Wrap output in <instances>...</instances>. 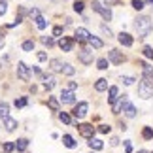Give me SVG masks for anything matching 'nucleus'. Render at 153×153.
Masks as SVG:
<instances>
[{"mask_svg": "<svg viewBox=\"0 0 153 153\" xmlns=\"http://www.w3.org/2000/svg\"><path fill=\"white\" fill-rule=\"evenodd\" d=\"M151 19L149 17H146V15H142V17H138L136 21H134V30L138 32V36L140 38H146L148 34L151 32Z\"/></svg>", "mask_w": 153, "mask_h": 153, "instance_id": "nucleus-1", "label": "nucleus"}, {"mask_svg": "<svg viewBox=\"0 0 153 153\" xmlns=\"http://www.w3.org/2000/svg\"><path fill=\"white\" fill-rule=\"evenodd\" d=\"M138 97H142V98H151L153 97V85L148 79H142L138 83Z\"/></svg>", "mask_w": 153, "mask_h": 153, "instance_id": "nucleus-2", "label": "nucleus"}, {"mask_svg": "<svg viewBox=\"0 0 153 153\" xmlns=\"http://www.w3.org/2000/svg\"><path fill=\"white\" fill-rule=\"evenodd\" d=\"M93 10L97 11V13H100L102 17H104V21H110L111 19V11H110V8H104V6L100 4V2H93Z\"/></svg>", "mask_w": 153, "mask_h": 153, "instance_id": "nucleus-3", "label": "nucleus"}, {"mask_svg": "<svg viewBox=\"0 0 153 153\" xmlns=\"http://www.w3.org/2000/svg\"><path fill=\"white\" fill-rule=\"evenodd\" d=\"M78 131L81 136H85V138H93V134H95V127L89 125V123H81V125H78Z\"/></svg>", "mask_w": 153, "mask_h": 153, "instance_id": "nucleus-4", "label": "nucleus"}, {"mask_svg": "<svg viewBox=\"0 0 153 153\" xmlns=\"http://www.w3.org/2000/svg\"><path fill=\"white\" fill-rule=\"evenodd\" d=\"M17 76L23 79V81H28L30 79V70L25 62H17Z\"/></svg>", "mask_w": 153, "mask_h": 153, "instance_id": "nucleus-5", "label": "nucleus"}, {"mask_svg": "<svg viewBox=\"0 0 153 153\" xmlns=\"http://www.w3.org/2000/svg\"><path fill=\"white\" fill-rule=\"evenodd\" d=\"M87 110H89V104H87V102H79V104L72 110V115L78 117V119H81V117L87 115Z\"/></svg>", "mask_w": 153, "mask_h": 153, "instance_id": "nucleus-6", "label": "nucleus"}, {"mask_svg": "<svg viewBox=\"0 0 153 153\" xmlns=\"http://www.w3.org/2000/svg\"><path fill=\"white\" fill-rule=\"evenodd\" d=\"M79 61L83 62V64H91L93 62V51L89 48H81V51H79Z\"/></svg>", "mask_w": 153, "mask_h": 153, "instance_id": "nucleus-7", "label": "nucleus"}, {"mask_svg": "<svg viewBox=\"0 0 153 153\" xmlns=\"http://www.w3.org/2000/svg\"><path fill=\"white\" fill-rule=\"evenodd\" d=\"M91 38V32L87 28H76V40L78 42H89Z\"/></svg>", "mask_w": 153, "mask_h": 153, "instance_id": "nucleus-8", "label": "nucleus"}, {"mask_svg": "<svg viewBox=\"0 0 153 153\" xmlns=\"http://www.w3.org/2000/svg\"><path fill=\"white\" fill-rule=\"evenodd\" d=\"M108 61H110V62H114V64H121L123 61H125V57H123L117 49H111V51H110V55H108Z\"/></svg>", "mask_w": 153, "mask_h": 153, "instance_id": "nucleus-9", "label": "nucleus"}, {"mask_svg": "<svg viewBox=\"0 0 153 153\" xmlns=\"http://www.w3.org/2000/svg\"><path fill=\"white\" fill-rule=\"evenodd\" d=\"M117 38H119V44H121V45H125V48H131L132 42H134L132 36H131V34H127V32H121Z\"/></svg>", "mask_w": 153, "mask_h": 153, "instance_id": "nucleus-10", "label": "nucleus"}, {"mask_svg": "<svg viewBox=\"0 0 153 153\" xmlns=\"http://www.w3.org/2000/svg\"><path fill=\"white\" fill-rule=\"evenodd\" d=\"M74 45V40L72 38H61V42H59V48H61L62 51H70Z\"/></svg>", "mask_w": 153, "mask_h": 153, "instance_id": "nucleus-11", "label": "nucleus"}, {"mask_svg": "<svg viewBox=\"0 0 153 153\" xmlns=\"http://www.w3.org/2000/svg\"><path fill=\"white\" fill-rule=\"evenodd\" d=\"M123 114H125L127 117H134V115H136V108H134V106L127 100L125 104H123Z\"/></svg>", "mask_w": 153, "mask_h": 153, "instance_id": "nucleus-12", "label": "nucleus"}, {"mask_svg": "<svg viewBox=\"0 0 153 153\" xmlns=\"http://www.w3.org/2000/svg\"><path fill=\"white\" fill-rule=\"evenodd\" d=\"M42 79H44V83H42L44 89H48V91H51L53 87L57 85V81H55V78H53V76H44Z\"/></svg>", "mask_w": 153, "mask_h": 153, "instance_id": "nucleus-13", "label": "nucleus"}, {"mask_svg": "<svg viewBox=\"0 0 153 153\" xmlns=\"http://www.w3.org/2000/svg\"><path fill=\"white\" fill-rule=\"evenodd\" d=\"M61 102H64V104H72L74 102V91H62L61 93Z\"/></svg>", "mask_w": 153, "mask_h": 153, "instance_id": "nucleus-14", "label": "nucleus"}, {"mask_svg": "<svg viewBox=\"0 0 153 153\" xmlns=\"http://www.w3.org/2000/svg\"><path fill=\"white\" fill-rule=\"evenodd\" d=\"M27 148H28V140H27V138H19V140L15 142V149H17V151H25Z\"/></svg>", "mask_w": 153, "mask_h": 153, "instance_id": "nucleus-15", "label": "nucleus"}, {"mask_svg": "<svg viewBox=\"0 0 153 153\" xmlns=\"http://www.w3.org/2000/svg\"><path fill=\"white\" fill-rule=\"evenodd\" d=\"M89 148L91 149H102L104 148V142H102V140H98V138H91L89 140Z\"/></svg>", "mask_w": 153, "mask_h": 153, "instance_id": "nucleus-16", "label": "nucleus"}, {"mask_svg": "<svg viewBox=\"0 0 153 153\" xmlns=\"http://www.w3.org/2000/svg\"><path fill=\"white\" fill-rule=\"evenodd\" d=\"M10 114V106L6 104V102H0V119H8V115Z\"/></svg>", "mask_w": 153, "mask_h": 153, "instance_id": "nucleus-17", "label": "nucleus"}, {"mask_svg": "<svg viewBox=\"0 0 153 153\" xmlns=\"http://www.w3.org/2000/svg\"><path fill=\"white\" fill-rule=\"evenodd\" d=\"M117 93H119V89H117V87L114 85V87H110V91H108V102L110 104H115V98H117Z\"/></svg>", "mask_w": 153, "mask_h": 153, "instance_id": "nucleus-18", "label": "nucleus"}, {"mask_svg": "<svg viewBox=\"0 0 153 153\" xmlns=\"http://www.w3.org/2000/svg\"><path fill=\"white\" fill-rule=\"evenodd\" d=\"M48 106H49L53 111H59V110H61V104H59V100H57L55 97H49L48 98Z\"/></svg>", "mask_w": 153, "mask_h": 153, "instance_id": "nucleus-19", "label": "nucleus"}, {"mask_svg": "<svg viewBox=\"0 0 153 153\" xmlns=\"http://www.w3.org/2000/svg\"><path fill=\"white\" fill-rule=\"evenodd\" d=\"M51 64V70H53V72H62V61H59V59H53V61L49 62Z\"/></svg>", "mask_w": 153, "mask_h": 153, "instance_id": "nucleus-20", "label": "nucleus"}, {"mask_svg": "<svg viewBox=\"0 0 153 153\" xmlns=\"http://www.w3.org/2000/svg\"><path fill=\"white\" fill-rule=\"evenodd\" d=\"M4 127H6V131H15V127H17V121L15 119H11V117H8V119H4Z\"/></svg>", "mask_w": 153, "mask_h": 153, "instance_id": "nucleus-21", "label": "nucleus"}, {"mask_svg": "<svg viewBox=\"0 0 153 153\" xmlns=\"http://www.w3.org/2000/svg\"><path fill=\"white\" fill-rule=\"evenodd\" d=\"M89 44H91V48H95V49H100L102 45H104V42L100 38H97V36H91L89 38Z\"/></svg>", "mask_w": 153, "mask_h": 153, "instance_id": "nucleus-22", "label": "nucleus"}, {"mask_svg": "<svg viewBox=\"0 0 153 153\" xmlns=\"http://www.w3.org/2000/svg\"><path fill=\"white\" fill-rule=\"evenodd\" d=\"M95 89H97V91H106V89H108V79H104V78L97 79V83H95Z\"/></svg>", "mask_w": 153, "mask_h": 153, "instance_id": "nucleus-23", "label": "nucleus"}, {"mask_svg": "<svg viewBox=\"0 0 153 153\" xmlns=\"http://www.w3.org/2000/svg\"><path fill=\"white\" fill-rule=\"evenodd\" d=\"M62 144L66 146V148H76V142H74V138L70 136V134H64L62 136Z\"/></svg>", "mask_w": 153, "mask_h": 153, "instance_id": "nucleus-24", "label": "nucleus"}, {"mask_svg": "<svg viewBox=\"0 0 153 153\" xmlns=\"http://www.w3.org/2000/svg\"><path fill=\"white\" fill-rule=\"evenodd\" d=\"M76 72V68L72 66V64H68V62H64L62 64V74H66V76H74Z\"/></svg>", "mask_w": 153, "mask_h": 153, "instance_id": "nucleus-25", "label": "nucleus"}, {"mask_svg": "<svg viewBox=\"0 0 153 153\" xmlns=\"http://www.w3.org/2000/svg\"><path fill=\"white\" fill-rule=\"evenodd\" d=\"M59 117H61V121L64 123V125H70V123H72V117H70L66 111H61V114H59Z\"/></svg>", "mask_w": 153, "mask_h": 153, "instance_id": "nucleus-26", "label": "nucleus"}, {"mask_svg": "<svg viewBox=\"0 0 153 153\" xmlns=\"http://www.w3.org/2000/svg\"><path fill=\"white\" fill-rule=\"evenodd\" d=\"M97 66L100 68V70H106V68L110 66V61H108V59H98V61H97Z\"/></svg>", "mask_w": 153, "mask_h": 153, "instance_id": "nucleus-27", "label": "nucleus"}, {"mask_svg": "<svg viewBox=\"0 0 153 153\" xmlns=\"http://www.w3.org/2000/svg\"><path fill=\"white\" fill-rule=\"evenodd\" d=\"M142 136H144L146 140H151V138H153V131H151V127H144Z\"/></svg>", "mask_w": 153, "mask_h": 153, "instance_id": "nucleus-28", "label": "nucleus"}, {"mask_svg": "<svg viewBox=\"0 0 153 153\" xmlns=\"http://www.w3.org/2000/svg\"><path fill=\"white\" fill-rule=\"evenodd\" d=\"M45 25H48V23H45V19H44L42 15H40V17H36V27L40 28V30H44V28H45Z\"/></svg>", "mask_w": 153, "mask_h": 153, "instance_id": "nucleus-29", "label": "nucleus"}, {"mask_svg": "<svg viewBox=\"0 0 153 153\" xmlns=\"http://www.w3.org/2000/svg\"><path fill=\"white\" fill-rule=\"evenodd\" d=\"M32 49H34V42H32V40L23 42V51H32Z\"/></svg>", "mask_w": 153, "mask_h": 153, "instance_id": "nucleus-30", "label": "nucleus"}, {"mask_svg": "<svg viewBox=\"0 0 153 153\" xmlns=\"http://www.w3.org/2000/svg\"><path fill=\"white\" fill-rule=\"evenodd\" d=\"M2 149H4V153H11L15 149V144H11V142H6L4 146H2Z\"/></svg>", "mask_w": 153, "mask_h": 153, "instance_id": "nucleus-31", "label": "nucleus"}, {"mask_svg": "<svg viewBox=\"0 0 153 153\" xmlns=\"http://www.w3.org/2000/svg\"><path fill=\"white\" fill-rule=\"evenodd\" d=\"M42 44H44V45H48V48H51V45L55 44V40H53L51 36H42Z\"/></svg>", "mask_w": 153, "mask_h": 153, "instance_id": "nucleus-32", "label": "nucleus"}, {"mask_svg": "<svg viewBox=\"0 0 153 153\" xmlns=\"http://www.w3.org/2000/svg\"><path fill=\"white\" fill-rule=\"evenodd\" d=\"M121 81H123L125 85H132L136 79H134V78H131V76H123V78H121Z\"/></svg>", "mask_w": 153, "mask_h": 153, "instance_id": "nucleus-33", "label": "nucleus"}, {"mask_svg": "<svg viewBox=\"0 0 153 153\" xmlns=\"http://www.w3.org/2000/svg\"><path fill=\"white\" fill-rule=\"evenodd\" d=\"M100 30H102V34H104V36H108V38H111V36H114V32H111V30H110V28L106 27V25H102V27H100Z\"/></svg>", "mask_w": 153, "mask_h": 153, "instance_id": "nucleus-34", "label": "nucleus"}, {"mask_svg": "<svg viewBox=\"0 0 153 153\" xmlns=\"http://www.w3.org/2000/svg\"><path fill=\"white\" fill-rule=\"evenodd\" d=\"M132 8L134 10H142L144 8V0H132Z\"/></svg>", "mask_w": 153, "mask_h": 153, "instance_id": "nucleus-35", "label": "nucleus"}, {"mask_svg": "<svg viewBox=\"0 0 153 153\" xmlns=\"http://www.w3.org/2000/svg\"><path fill=\"white\" fill-rule=\"evenodd\" d=\"M144 55L148 59H153V48H149V45H146L144 48Z\"/></svg>", "mask_w": 153, "mask_h": 153, "instance_id": "nucleus-36", "label": "nucleus"}, {"mask_svg": "<svg viewBox=\"0 0 153 153\" xmlns=\"http://www.w3.org/2000/svg\"><path fill=\"white\" fill-rule=\"evenodd\" d=\"M6 11H8V4H6L4 0H2V2H0V17H2Z\"/></svg>", "mask_w": 153, "mask_h": 153, "instance_id": "nucleus-37", "label": "nucleus"}, {"mask_svg": "<svg viewBox=\"0 0 153 153\" xmlns=\"http://www.w3.org/2000/svg\"><path fill=\"white\" fill-rule=\"evenodd\" d=\"M74 10H76V11H83V2H81V0L74 2Z\"/></svg>", "mask_w": 153, "mask_h": 153, "instance_id": "nucleus-38", "label": "nucleus"}, {"mask_svg": "<svg viewBox=\"0 0 153 153\" xmlns=\"http://www.w3.org/2000/svg\"><path fill=\"white\" fill-rule=\"evenodd\" d=\"M15 106H17V108H23V106H27V98L23 97V98H19V100H15Z\"/></svg>", "mask_w": 153, "mask_h": 153, "instance_id": "nucleus-39", "label": "nucleus"}, {"mask_svg": "<svg viewBox=\"0 0 153 153\" xmlns=\"http://www.w3.org/2000/svg\"><path fill=\"white\" fill-rule=\"evenodd\" d=\"M110 128H111L110 125H100V127H98V131H100L102 134H108V132H110Z\"/></svg>", "mask_w": 153, "mask_h": 153, "instance_id": "nucleus-40", "label": "nucleus"}, {"mask_svg": "<svg viewBox=\"0 0 153 153\" xmlns=\"http://www.w3.org/2000/svg\"><path fill=\"white\" fill-rule=\"evenodd\" d=\"M62 34V27H55L53 28V36H61Z\"/></svg>", "mask_w": 153, "mask_h": 153, "instance_id": "nucleus-41", "label": "nucleus"}, {"mask_svg": "<svg viewBox=\"0 0 153 153\" xmlns=\"http://www.w3.org/2000/svg\"><path fill=\"white\" fill-rule=\"evenodd\" d=\"M78 89V83H74V81H70L68 83V91H76Z\"/></svg>", "mask_w": 153, "mask_h": 153, "instance_id": "nucleus-42", "label": "nucleus"}, {"mask_svg": "<svg viewBox=\"0 0 153 153\" xmlns=\"http://www.w3.org/2000/svg\"><path fill=\"white\" fill-rule=\"evenodd\" d=\"M30 17H34V19H36V17H40V11H38V10H30Z\"/></svg>", "mask_w": 153, "mask_h": 153, "instance_id": "nucleus-43", "label": "nucleus"}, {"mask_svg": "<svg viewBox=\"0 0 153 153\" xmlns=\"http://www.w3.org/2000/svg\"><path fill=\"white\" fill-rule=\"evenodd\" d=\"M108 6H115V4H119V0H104Z\"/></svg>", "mask_w": 153, "mask_h": 153, "instance_id": "nucleus-44", "label": "nucleus"}, {"mask_svg": "<svg viewBox=\"0 0 153 153\" xmlns=\"http://www.w3.org/2000/svg\"><path fill=\"white\" fill-rule=\"evenodd\" d=\"M38 59H40V61H45V59H48V55H45L44 51H40V53H38Z\"/></svg>", "mask_w": 153, "mask_h": 153, "instance_id": "nucleus-45", "label": "nucleus"}, {"mask_svg": "<svg viewBox=\"0 0 153 153\" xmlns=\"http://www.w3.org/2000/svg\"><path fill=\"white\" fill-rule=\"evenodd\" d=\"M2 48H4V34L0 32V49H2Z\"/></svg>", "mask_w": 153, "mask_h": 153, "instance_id": "nucleus-46", "label": "nucleus"}, {"mask_svg": "<svg viewBox=\"0 0 153 153\" xmlns=\"http://www.w3.org/2000/svg\"><path fill=\"white\" fill-rule=\"evenodd\" d=\"M125 149H127V153H131V151H132V146L127 142V144H125Z\"/></svg>", "mask_w": 153, "mask_h": 153, "instance_id": "nucleus-47", "label": "nucleus"}, {"mask_svg": "<svg viewBox=\"0 0 153 153\" xmlns=\"http://www.w3.org/2000/svg\"><path fill=\"white\" fill-rule=\"evenodd\" d=\"M138 153H149V151H146V149H140V151H138Z\"/></svg>", "mask_w": 153, "mask_h": 153, "instance_id": "nucleus-48", "label": "nucleus"}, {"mask_svg": "<svg viewBox=\"0 0 153 153\" xmlns=\"http://www.w3.org/2000/svg\"><path fill=\"white\" fill-rule=\"evenodd\" d=\"M0 68H2V62H0Z\"/></svg>", "mask_w": 153, "mask_h": 153, "instance_id": "nucleus-49", "label": "nucleus"}]
</instances>
